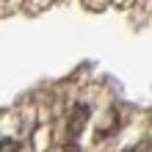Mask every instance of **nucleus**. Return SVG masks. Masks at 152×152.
Here are the masks:
<instances>
[{
	"instance_id": "1",
	"label": "nucleus",
	"mask_w": 152,
	"mask_h": 152,
	"mask_svg": "<svg viewBox=\"0 0 152 152\" xmlns=\"http://www.w3.org/2000/svg\"><path fill=\"white\" fill-rule=\"evenodd\" d=\"M86 119H88V108L86 105H75L72 108V113H69V141H66V152H75L77 147H75V138H77V133L83 130V124H86Z\"/></svg>"
},
{
	"instance_id": "2",
	"label": "nucleus",
	"mask_w": 152,
	"mask_h": 152,
	"mask_svg": "<svg viewBox=\"0 0 152 152\" xmlns=\"http://www.w3.org/2000/svg\"><path fill=\"white\" fill-rule=\"evenodd\" d=\"M116 130H119V111L111 108L108 116H105V122H100V127H97V138H108Z\"/></svg>"
},
{
	"instance_id": "3",
	"label": "nucleus",
	"mask_w": 152,
	"mask_h": 152,
	"mask_svg": "<svg viewBox=\"0 0 152 152\" xmlns=\"http://www.w3.org/2000/svg\"><path fill=\"white\" fill-rule=\"evenodd\" d=\"M50 138H53V130H50V124H42V127L33 130V149L36 152H44L50 147Z\"/></svg>"
},
{
	"instance_id": "4",
	"label": "nucleus",
	"mask_w": 152,
	"mask_h": 152,
	"mask_svg": "<svg viewBox=\"0 0 152 152\" xmlns=\"http://www.w3.org/2000/svg\"><path fill=\"white\" fill-rule=\"evenodd\" d=\"M47 6H50V0H25V8H28L31 14H39V11H44Z\"/></svg>"
},
{
	"instance_id": "5",
	"label": "nucleus",
	"mask_w": 152,
	"mask_h": 152,
	"mask_svg": "<svg viewBox=\"0 0 152 152\" xmlns=\"http://www.w3.org/2000/svg\"><path fill=\"white\" fill-rule=\"evenodd\" d=\"M0 152H20V144H17L14 138H6L3 144H0Z\"/></svg>"
},
{
	"instance_id": "6",
	"label": "nucleus",
	"mask_w": 152,
	"mask_h": 152,
	"mask_svg": "<svg viewBox=\"0 0 152 152\" xmlns=\"http://www.w3.org/2000/svg\"><path fill=\"white\" fill-rule=\"evenodd\" d=\"M136 152H152V144H144V147H138Z\"/></svg>"
},
{
	"instance_id": "7",
	"label": "nucleus",
	"mask_w": 152,
	"mask_h": 152,
	"mask_svg": "<svg viewBox=\"0 0 152 152\" xmlns=\"http://www.w3.org/2000/svg\"><path fill=\"white\" fill-rule=\"evenodd\" d=\"M113 3H116V6H130L133 0H113Z\"/></svg>"
}]
</instances>
